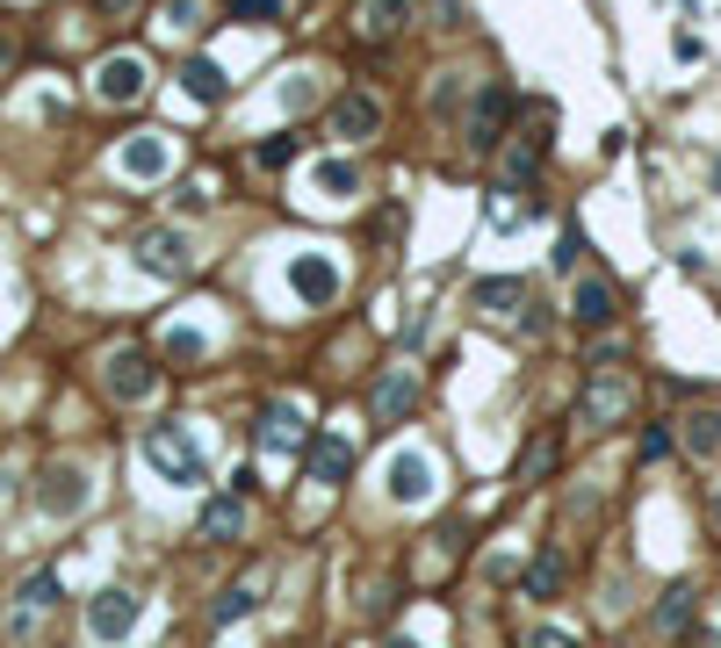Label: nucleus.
Masks as SVG:
<instances>
[{"mask_svg": "<svg viewBox=\"0 0 721 648\" xmlns=\"http://www.w3.org/2000/svg\"><path fill=\"white\" fill-rule=\"evenodd\" d=\"M145 461L166 475V483H210V461H203V446H195L181 425H152V432H145Z\"/></svg>", "mask_w": 721, "mask_h": 648, "instance_id": "1", "label": "nucleus"}, {"mask_svg": "<svg viewBox=\"0 0 721 648\" xmlns=\"http://www.w3.org/2000/svg\"><path fill=\"white\" fill-rule=\"evenodd\" d=\"M152 390H159V367H152V353L116 346V353H109V396H116V404H145Z\"/></svg>", "mask_w": 721, "mask_h": 648, "instance_id": "2", "label": "nucleus"}, {"mask_svg": "<svg viewBox=\"0 0 721 648\" xmlns=\"http://www.w3.org/2000/svg\"><path fill=\"white\" fill-rule=\"evenodd\" d=\"M145 87H152V72H145V58H137V51H116V58H101V66H95V95L116 101V108L137 101Z\"/></svg>", "mask_w": 721, "mask_h": 648, "instance_id": "3", "label": "nucleus"}, {"mask_svg": "<svg viewBox=\"0 0 721 648\" xmlns=\"http://www.w3.org/2000/svg\"><path fill=\"white\" fill-rule=\"evenodd\" d=\"M137 267H145V274H166V282H174V274H188V267H195V245L181 238V230H145V238H137Z\"/></svg>", "mask_w": 721, "mask_h": 648, "instance_id": "4", "label": "nucleus"}, {"mask_svg": "<svg viewBox=\"0 0 721 648\" xmlns=\"http://www.w3.org/2000/svg\"><path fill=\"white\" fill-rule=\"evenodd\" d=\"M376 130H382V101L376 95H361V87H354V95L332 101V137H340V145H368Z\"/></svg>", "mask_w": 721, "mask_h": 648, "instance_id": "5", "label": "nucleus"}, {"mask_svg": "<svg viewBox=\"0 0 721 648\" xmlns=\"http://www.w3.org/2000/svg\"><path fill=\"white\" fill-rule=\"evenodd\" d=\"M137 612H145V606H137L130 591H95V606H87V635H95V641H123L137 627Z\"/></svg>", "mask_w": 721, "mask_h": 648, "instance_id": "6", "label": "nucleus"}, {"mask_svg": "<svg viewBox=\"0 0 721 648\" xmlns=\"http://www.w3.org/2000/svg\"><path fill=\"white\" fill-rule=\"evenodd\" d=\"M166 166H174V145H166L159 130H145V137H130V145L116 151V174L123 180H159Z\"/></svg>", "mask_w": 721, "mask_h": 648, "instance_id": "7", "label": "nucleus"}, {"mask_svg": "<svg viewBox=\"0 0 721 648\" xmlns=\"http://www.w3.org/2000/svg\"><path fill=\"white\" fill-rule=\"evenodd\" d=\"M289 288H296V296L311 303V311H325V303L340 296V267H332L325 253H303L296 267H289Z\"/></svg>", "mask_w": 721, "mask_h": 648, "instance_id": "8", "label": "nucleus"}, {"mask_svg": "<svg viewBox=\"0 0 721 648\" xmlns=\"http://www.w3.org/2000/svg\"><path fill=\"white\" fill-rule=\"evenodd\" d=\"M505 116H513V95H505V87H484L477 108H469V145L490 151V145L505 137Z\"/></svg>", "mask_w": 721, "mask_h": 648, "instance_id": "9", "label": "nucleus"}, {"mask_svg": "<svg viewBox=\"0 0 721 648\" xmlns=\"http://www.w3.org/2000/svg\"><path fill=\"white\" fill-rule=\"evenodd\" d=\"M390 498H397V504H426V498H433V461L405 446V454L390 461Z\"/></svg>", "mask_w": 721, "mask_h": 648, "instance_id": "10", "label": "nucleus"}, {"mask_svg": "<svg viewBox=\"0 0 721 648\" xmlns=\"http://www.w3.org/2000/svg\"><path fill=\"white\" fill-rule=\"evenodd\" d=\"M37 504L51 519H72L87 504V469H51V475H43V490H37Z\"/></svg>", "mask_w": 721, "mask_h": 648, "instance_id": "11", "label": "nucleus"}, {"mask_svg": "<svg viewBox=\"0 0 721 648\" xmlns=\"http://www.w3.org/2000/svg\"><path fill=\"white\" fill-rule=\"evenodd\" d=\"M260 446H267V454H303V411L296 404H267L260 411Z\"/></svg>", "mask_w": 721, "mask_h": 648, "instance_id": "12", "label": "nucleus"}, {"mask_svg": "<svg viewBox=\"0 0 721 648\" xmlns=\"http://www.w3.org/2000/svg\"><path fill=\"white\" fill-rule=\"evenodd\" d=\"M627 404H635V390H627L621 375L592 382V390H585V425H621V419H627Z\"/></svg>", "mask_w": 721, "mask_h": 648, "instance_id": "13", "label": "nucleus"}, {"mask_svg": "<svg viewBox=\"0 0 721 648\" xmlns=\"http://www.w3.org/2000/svg\"><path fill=\"white\" fill-rule=\"evenodd\" d=\"M411 396H419V367H390V375L376 382V419H382V425H397Z\"/></svg>", "mask_w": 721, "mask_h": 648, "instance_id": "14", "label": "nucleus"}, {"mask_svg": "<svg viewBox=\"0 0 721 648\" xmlns=\"http://www.w3.org/2000/svg\"><path fill=\"white\" fill-rule=\"evenodd\" d=\"M311 188L325 195V203H354L361 195V166L354 159H325V166H311Z\"/></svg>", "mask_w": 721, "mask_h": 648, "instance_id": "15", "label": "nucleus"}, {"mask_svg": "<svg viewBox=\"0 0 721 648\" xmlns=\"http://www.w3.org/2000/svg\"><path fill=\"white\" fill-rule=\"evenodd\" d=\"M354 22H361V37H397V29H405L411 22V0H361V14H354Z\"/></svg>", "mask_w": 721, "mask_h": 648, "instance_id": "16", "label": "nucleus"}, {"mask_svg": "<svg viewBox=\"0 0 721 648\" xmlns=\"http://www.w3.org/2000/svg\"><path fill=\"white\" fill-rule=\"evenodd\" d=\"M347 469H354V446L347 440H311V483H347Z\"/></svg>", "mask_w": 721, "mask_h": 648, "instance_id": "17", "label": "nucleus"}, {"mask_svg": "<svg viewBox=\"0 0 721 648\" xmlns=\"http://www.w3.org/2000/svg\"><path fill=\"white\" fill-rule=\"evenodd\" d=\"M571 317H585V324H613V288L585 274V282L571 288Z\"/></svg>", "mask_w": 721, "mask_h": 648, "instance_id": "18", "label": "nucleus"}, {"mask_svg": "<svg viewBox=\"0 0 721 648\" xmlns=\"http://www.w3.org/2000/svg\"><path fill=\"white\" fill-rule=\"evenodd\" d=\"M477 311H490V317H527V288H519V282H477Z\"/></svg>", "mask_w": 721, "mask_h": 648, "instance_id": "19", "label": "nucleus"}, {"mask_svg": "<svg viewBox=\"0 0 721 648\" xmlns=\"http://www.w3.org/2000/svg\"><path fill=\"white\" fill-rule=\"evenodd\" d=\"M245 533V498H217L203 512V540H238Z\"/></svg>", "mask_w": 721, "mask_h": 648, "instance_id": "20", "label": "nucleus"}, {"mask_svg": "<svg viewBox=\"0 0 721 648\" xmlns=\"http://www.w3.org/2000/svg\"><path fill=\"white\" fill-rule=\"evenodd\" d=\"M685 620H693V591H685V583H671L664 606H656V635H679Z\"/></svg>", "mask_w": 721, "mask_h": 648, "instance_id": "21", "label": "nucleus"}, {"mask_svg": "<svg viewBox=\"0 0 721 648\" xmlns=\"http://www.w3.org/2000/svg\"><path fill=\"white\" fill-rule=\"evenodd\" d=\"M181 80H188L195 101H224V72L210 66V58H188V72H181Z\"/></svg>", "mask_w": 721, "mask_h": 648, "instance_id": "22", "label": "nucleus"}, {"mask_svg": "<svg viewBox=\"0 0 721 648\" xmlns=\"http://www.w3.org/2000/svg\"><path fill=\"white\" fill-rule=\"evenodd\" d=\"M685 446H693V454H714L721 446V411H693V419H685Z\"/></svg>", "mask_w": 721, "mask_h": 648, "instance_id": "23", "label": "nucleus"}, {"mask_svg": "<svg viewBox=\"0 0 721 648\" xmlns=\"http://www.w3.org/2000/svg\"><path fill=\"white\" fill-rule=\"evenodd\" d=\"M519 583H527V598H556V583H563L556 554H542V562H534V569H527V577H519Z\"/></svg>", "mask_w": 721, "mask_h": 648, "instance_id": "24", "label": "nucleus"}, {"mask_svg": "<svg viewBox=\"0 0 721 648\" xmlns=\"http://www.w3.org/2000/svg\"><path fill=\"white\" fill-rule=\"evenodd\" d=\"M203 353H210L203 332H188V324H181V332H166V361H203Z\"/></svg>", "mask_w": 721, "mask_h": 648, "instance_id": "25", "label": "nucleus"}, {"mask_svg": "<svg viewBox=\"0 0 721 648\" xmlns=\"http://www.w3.org/2000/svg\"><path fill=\"white\" fill-rule=\"evenodd\" d=\"M22 606H29V612L58 606V577H51V569H43V577H29V583H22Z\"/></svg>", "mask_w": 721, "mask_h": 648, "instance_id": "26", "label": "nucleus"}, {"mask_svg": "<svg viewBox=\"0 0 721 648\" xmlns=\"http://www.w3.org/2000/svg\"><path fill=\"white\" fill-rule=\"evenodd\" d=\"M282 101H289V108H311V101H318V72H289Z\"/></svg>", "mask_w": 721, "mask_h": 648, "instance_id": "27", "label": "nucleus"}, {"mask_svg": "<svg viewBox=\"0 0 721 648\" xmlns=\"http://www.w3.org/2000/svg\"><path fill=\"white\" fill-rule=\"evenodd\" d=\"M245 606H253V591H224L217 606H210V620H217V627H232V620H238Z\"/></svg>", "mask_w": 721, "mask_h": 648, "instance_id": "28", "label": "nucleus"}, {"mask_svg": "<svg viewBox=\"0 0 721 648\" xmlns=\"http://www.w3.org/2000/svg\"><path fill=\"white\" fill-rule=\"evenodd\" d=\"M203 22V0H166V29H195Z\"/></svg>", "mask_w": 721, "mask_h": 648, "instance_id": "29", "label": "nucleus"}, {"mask_svg": "<svg viewBox=\"0 0 721 648\" xmlns=\"http://www.w3.org/2000/svg\"><path fill=\"white\" fill-rule=\"evenodd\" d=\"M232 14H238V22H282L274 0H232Z\"/></svg>", "mask_w": 721, "mask_h": 648, "instance_id": "30", "label": "nucleus"}, {"mask_svg": "<svg viewBox=\"0 0 721 648\" xmlns=\"http://www.w3.org/2000/svg\"><path fill=\"white\" fill-rule=\"evenodd\" d=\"M296 159V137H267V145H260V166H289Z\"/></svg>", "mask_w": 721, "mask_h": 648, "instance_id": "31", "label": "nucleus"}, {"mask_svg": "<svg viewBox=\"0 0 721 648\" xmlns=\"http://www.w3.org/2000/svg\"><path fill=\"white\" fill-rule=\"evenodd\" d=\"M664 454H671V432L650 425V432H642V461H664Z\"/></svg>", "mask_w": 721, "mask_h": 648, "instance_id": "32", "label": "nucleus"}, {"mask_svg": "<svg viewBox=\"0 0 721 648\" xmlns=\"http://www.w3.org/2000/svg\"><path fill=\"white\" fill-rule=\"evenodd\" d=\"M548 461H556V440H542V446H527V461H519V469H527V475H542V469H548Z\"/></svg>", "mask_w": 721, "mask_h": 648, "instance_id": "33", "label": "nucleus"}, {"mask_svg": "<svg viewBox=\"0 0 721 648\" xmlns=\"http://www.w3.org/2000/svg\"><path fill=\"white\" fill-rule=\"evenodd\" d=\"M577 253H585V238H577V230H571V238L556 245V267H563V274H577Z\"/></svg>", "mask_w": 721, "mask_h": 648, "instance_id": "34", "label": "nucleus"}, {"mask_svg": "<svg viewBox=\"0 0 721 648\" xmlns=\"http://www.w3.org/2000/svg\"><path fill=\"white\" fill-rule=\"evenodd\" d=\"M534 648H577L571 635H556V627H542V635H534Z\"/></svg>", "mask_w": 721, "mask_h": 648, "instance_id": "35", "label": "nucleus"}, {"mask_svg": "<svg viewBox=\"0 0 721 648\" xmlns=\"http://www.w3.org/2000/svg\"><path fill=\"white\" fill-rule=\"evenodd\" d=\"M95 8H101V14H130L137 0H95Z\"/></svg>", "mask_w": 721, "mask_h": 648, "instance_id": "36", "label": "nucleus"}, {"mask_svg": "<svg viewBox=\"0 0 721 648\" xmlns=\"http://www.w3.org/2000/svg\"><path fill=\"white\" fill-rule=\"evenodd\" d=\"M714 527H721V490H714Z\"/></svg>", "mask_w": 721, "mask_h": 648, "instance_id": "37", "label": "nucleus"}, {"mask_svg": "<svg viewBox=\"0 0 721 648\" xmlns=\"http://www.w3.org/2000/svg\"><path fill=\"white\" fill-rule=\"evenodd\" d=\"M714 188H721V159H714Z\"/></svg>", "mask_w": 721, "mask_h": 648, "instance_id": "38", "label": "nucleus"}, {"mask_svg": "<svg viewBox=\"0 0 721 648\" xmlns=\"http://www.w3.org/2000/svg\"><path fill=\"white\" fill-rule=\"evenodd\" d=\"M390 648H419V641H390Z\"/></svg>", "mask_w": 721, "mask_h": 648, "instance_id": "39", "label": "nucleus"}]
</instances>
